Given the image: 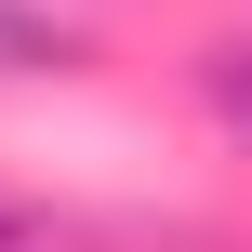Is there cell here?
I'll list each match as a JSON object with an SVG mask.
<instances>
[{
	"label": "cell",
	"mask_w": 252,
	"mask_h": 252,
	"mask_svg": "<svg viewBox=\"0 0 252 252\" xmlns=\"http://www.w3.org/2000/svg\"><path fill=\"white\" fill-rule=\"evenodd\" d=\"M0 66H80V27L40 0H0Z\"/></svg>",
	"instance_id": "cell-2"
},
{
	"label": "cell",
	"mask_w": 252,
	"mask_h": 252,
	"mask_svg": "<svg viewBox=\"0 0 252 252\" xmlns=\"http://www.w3.org/2000/svg\"><path fill=\"white\" fill-rule=\"evenodd\" d=\"M199 106H213V133L252 159V27H226V40H199Z\"/></svg>",
	"instance_id": "cell-1"
}]
</instances>
